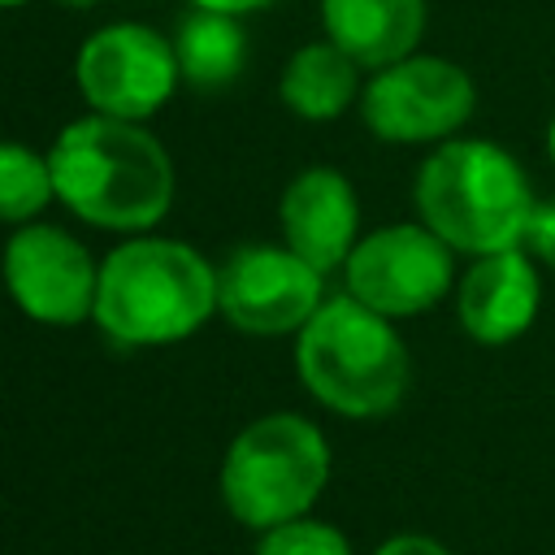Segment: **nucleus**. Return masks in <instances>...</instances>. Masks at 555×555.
Segmentation results:
<instances>
[{
  "mask_svg": "<svg viewBox=\"0 0 555 555\" xmlns=\"http://www.w3.org/2000/svg\"><path fill=\"white\" fill-rule=\"evenodd\" d=\"M48 160L56 199L87 225L147 234L173 208V160L143 121L87 113L52 139Z\"/></svg>",
  "mask_w": 555,
  "mask_h": 555,
  "instance_id": "1",
  "label": "nucleus"
},
{
  "mask_svg": "<svg viewBox=\"0 0 555 555\" xmlns=\"http://www.w3.org/2000/svg\"><path fill=\"white\" fill-rule=\"evenodd\" d=\"M416 217L460 256L525 247L538 191L525 165L494 139L455 134L434 143L412 182Z\"/></svg>",
  "mask_w": 555,
  "mask_h": 555,
  "instance_id": "2",
  "label": "nucleus"
},
{
  "mask_svg": "<svg viewBox=\"0 0 555 555\" xmlns=\"http://www.w3.org/2000/svg\"><path fill=\"white\" fill-rule=\"evenodd\" d=\"M217 312V269L182 238L130 234L100 264L91 321L126 347H169Z\"/></svg>",
  "mask_w": 555,
  "mask_h": 555,
  "instance_id": "3",
  "label": "nucleus"
},
{
  "mask_svg": "<svg viewBox=\"0 0 555 555\" xmlns=\"http://www.w3.org/2000/svg\"><path fill=\"white\" fill-rule=\"evenodd\" d=\"M295 373L321 408L347 421H373L408 395L412 360L390 317L356 295H334L295 334Z\"/></svg>",
  "mask_w": 555,
  "mask_h": 555,
  "instance_id": "4",
  "label": "nucleus"
},
{
  "mask_svg": "<svg viewBox=\"0 0 555 555\" xmlns=\"http://www.w3.org/2000/svg\"><path fill=\"white\" fill-rule=\"evenodd\" d=\"M330 442L308 416H256L221 455V503L238 525L264 533L282 520L308 516L330 481Z\"/></svg>",
  "mask_w": 555,
  "mask_h": 555,
  "instance_id": "5",
  "label": "nucleus"
},
{
  "mask_svg": "<svg viewBox=\"0 0 555 555\" xmlns=\"http://www.w3.org/2000/svg\"><path fill=\"white\" fill-rule=\"evenodd\" d=\"M477 108L473 74L434 52H408L382 69H369L360 91V117L382 143H447Z\"/></svg>",
  "mask_w": 555,
  "mask_h": 555,
  "instance_id": "6",
  "label": "nucleus"
},
{
  "mask_svg": "<svg viewBox=\"0 0 555 555\" xmlns=\"http://www.w3.org/2000/svg\"><path fill=\"white\" fill-rule=\"evenodd\" d=\"M455 256L425 221L377 225L360 234L343 264L347 295L390 321L421 317L455 291Z\"/></svg>",
  "mask_w": 555,
  "mask_h": 555,
  "instance_id": "7",
  "label": "nucleus"
},
{
  "mask_svg": "<svg viewBox=\"0 0 555 555\" xmlns=\"http://www.w3.org/2000/svg\"><path fill=\"white\" fill-rule=\"evenodd\" d=\"M74 82L91 113L147 121L182 82L173 39L143 22H108L91 30L74 56Z\"/></svg>",
  "mask_w": 555,
  "mask_h": 555,
  "instance_id": "8",
  "label": "nucleus"
},
{
  "mask_svg": "<svg viewBox=\"0 0 555 555\" xmlns=\"http://www.w3.org/2000/svg\"><path fill=\"white\" fill-rule=\"evenodd\" d=\"M321 304H325V273L286 243L238 247L217 269V312L251 338L299 334Z\"/></svg>",
  "mask_w": 555,
  "mask_h": 555,
  "instance_id": "9",
  "label": "nucleus"
},
{
  "mask_svg": "<svg viewBox=\"0 0 555 555\" xmlns=\"http://www.w3.org/2000/svg\"><path fill=\"white\" fill-rule=\"evenodd\" d=\"M0 278L9 299L39 325H78L95 312L100 264L61 225L26 221L4 238Z\"/></svg>",
  "mask_w": 555,
  "mask_h": 555,
  "instance_id": "10",
  "label": "nucleus"
},
{
  "mask_svg": "<svg viewBox=\"0 0 555 555\" xmlns=\"http://www.w3.org/2000/svg\"><path fill=\"white\" fill-rule=\"evenodd\" d=\"M455 321L481 347H507L529 334L542 308V264L529 247L473 256L455 278Z\"/></svg>",
  "mask_w": 555,
  "mask_h": 555,
  "instance_id": "11",
  "label": "nucleus"
},
{
  "mask_svg": "<svg viewBox=\"0 0 555 555\" xmlns=\"http://www.w3.org/2000/svg\"><path fill=\"white\" fill-rule=\"evenodd\" d=\"M282 243L299 251L321 273L343 269L351 247L360 243V199L347 173L330 165H312L295 173L278 199Z\"/></svg>",
  "mask_w": 555,
  "mask_h": 555,
  "instance_id": "12",
  "label": "nucleus"
},
{
  "mask_svg": "<svg viewBox=\"0 0 555 555\" xmlns=\"http://www.w3.org/2000/svg\"><path fill=\"white\" fill-rule=\"evenodd\" d=\"M429 0H321L325 39H334L360 69H382L425 39Z\"/></svg>",
  "mask_w": 555,
  "mask_h": 555,
  "instance_id": "13",
  "label": "nucleus"
},
{
  "mask_svg": "<svg viewBox=\"0 0 555 555\" xmlns=\"http://www.w3.org/2000/svg\"><path fill=\"white\" fill-rule=\"evenodd\" d=\"M360 61H351L334 39H312L291 52L278 78L282 104L304 121H334L360 100Z\"/></svg>",
  "mask_w": 555,
  "mask_h": 555,
  "instance_id": "14",
  "label": "nucleus"
},
{
  "mask_svg": "<svg viewBox=\"0 0 555 555\" xmlns=\"http://www.w3.org/2000/svg\"><path fill=\"white\" fill-rule=\"evenodd\" d=\"M173 56H178L182 82H191L199 91L230 87L247 61V30H243L238 13L191 4V13H182V22L173 30Z\"/></svg>",
  "mask_w": 555,
  "mask_h": 555,
  "instance_id": "15",
  "label": "nucleus"
},
{
  "mask_svg": "<svg viewBox=\"0 0 555 555\" xmlns=\"http://www.w3.org/2000/svg\"><path fill=\"white\" fill-rule=\"evenodd\" d=\"M56 199L52 160L17 139H0V221L26 225Z\"/></svg>",
  "mask_w": 555,
  "mask_h": 555,
  "instance_id": "16",
  "label": "nucleus"
},
{
  "mask_svg": "<svg viewBox=\"0 0 555 555\" xmlns=\"http://www.w3.org/2000/svg\"><path fill=\"white\" fill-rule=\"evenodd\" d=\"M256 555H356L347 533L317 516H295L260 533Z\"/></svg>",
  "mask_w": 555,
  "mask_h": 555,
  "instance_id": "17",
  "label": "nucleus"
},
{
  "mask_svg": "<svg viewBox=\"0 0 555 555\" xmlns=\"http://www.w3.org/2000/svg\"><path fill=\"white\" fill-rule=\"evenodd\" d=\"M525 247L529 256L555 273V199H538L533 208V221H529V234H525Z\"/></svg>",
  "mask_w": 555,
  "mask_h": 555,
  "instance_id": "18",
  "label": "nucleus"
},
{
  "mask_svg": "<svg viewBox=\"0 0 555 555\" xmlns=\"http://www.w3.org/2000/svg\"><path fill=\"white\" fill-rule=\"evenodd\" d=\"M373 555H451V551L429 533H390Z\"/></svg>",
  "mask_w": 555,
  "mask_h": 555,
  "instance_id": "19",
  "label": "nucleus"
},
{
  "mask_svg": "<svg viewBox=\"0 0 555 555\" xmlns=\"http://www.w3.org/2000/svg\"><path fill=\"white\" fill-rule=\"evenodd\" d=\"M191 4H199V9H221V13H256V9H264V4H273V0H191Z\"/></svg>",
  "mask_w": 555,
  "mask_h": 555,
  "instance_id": "20",
  "label": "nucleus"
},
{
  "mask_svg": "<svg viewBox=\"0 0 555 555\" xmlns=\"http://www.w3.org/2000/svg\"><path fill=\"white\" fill-rule=\"evenodd\" d=\"M546 156H551V165H555V117L546 121Z\"/></svg>",
  "mask_w": 555,
  "mask_h": 555,
  "instance_id": "21",
  "label": "nucleus"
},
{
  "mask_svg": "<svg viewBox=\"0 0 555 555\" xmlns=\"http://www.w3.org/2000/svg\"><path fill=\"white\" fill-rule=\"evenodd\" d=\"M61 4H74V9H87V4H95V0H61Z\"/></svg>",
  "mask_w": 555,
  "mask_h": 555,
  "instance_id": "22",
  "label": "nucleus"
},
{
  "mask_svg": "<svg viewBox=\"0 0 555 555\" xmlns=\"http://www.w3.org/2000/svg\"><path fill=\"white\" fill-rule=\"evenodd\" d=\"M17 4H30V0H0V9H17Z\"/></svg>",
  "mask_w": 555,
  "mask_h": 555,
  "instance_id": "23",
  "label": "nucleus"
}]
</instances>
